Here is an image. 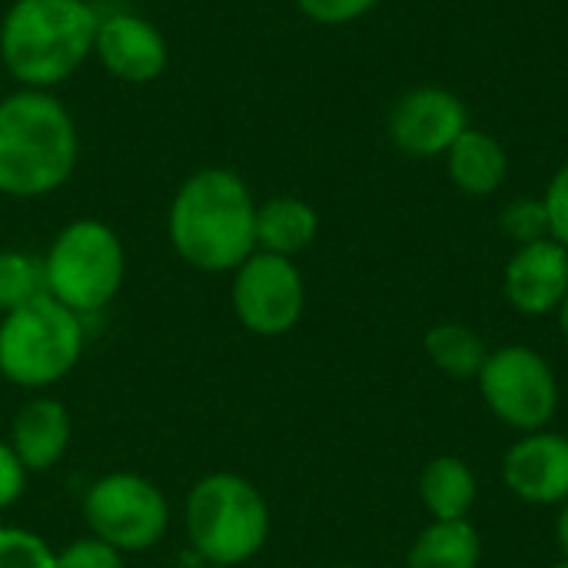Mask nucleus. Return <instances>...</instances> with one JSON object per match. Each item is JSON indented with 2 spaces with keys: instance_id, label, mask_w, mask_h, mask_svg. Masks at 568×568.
Here are the masks:
<instances>
[{
  "instance_id": "22",
  "label": "nucleus",
  "mask_w": 568,
  "mask_h": 568,
  "mask_svg": "<svg viewBox=\"0 0 568 568\" xmlns=\"http://www.w3.org/2000/svg\"><path fill=\"white\" fill-rule=\"evenodd\" d=\"M499 226L516 246L546 240L549 236V213H546L542 196H519V200L506 203L499 213Z\"/></svg>"
},
{
  "instance_id": "12",
  "label": "nucleus",
  "mask_w": 568,
  "mask_h": 568,
  "mask_svg": "<svg viewBox=\"0 0 568 568\" xmlns=\"http://www.w3.org/2000/svg\"><path fill=\"white\" fill-rule=\"evenodd\" d=\"M503 293L523 316L559 313L568 296V250L552 236L516 246L503 273Z\"/></svg>"
},
{
  "instance_id": "26",
  "label": "nucleus",
  "mask_w": 568,
  "mask_h": 568,
  "mask_svg": "<svg viewBox=\"0 0 568 568\" xmlns=\"http://www.w3.org/2000/svg\"><path fill=\"white\" fill-rule=\"evenodd\" d=\"M27 469L17 463L13 449L7 439H0V513H7L10 506H17L27 493Z\"/></svg>"
},
{
  "instance_id": "10",
  "label": "nucleus",
  "mask_w": 568,
  "mask_h": 568,
  "mask_svg": "<svg viewBox=\"0 0 568 568\" xmlns=\"http://www.w3.org/2000/svg\"><path fill=\"white\" fill-rule=\"evenodd\" d=\"M469 130L466 103L446 87H416L403 93L389 113V140L399 153L433 160Z\"/></svg>"
},
{
  "instance_id": "5",
  "label": "nucleus",
  "mask_w": 568,
  "mask_h": 568,
  "mask_svg": "<svg viewBox=\"0 0 568 568\" xmlns=\"http://www.w3.org/2000/svg\"><path fill=\"white\" fill-rule=\"evenodd\" d=\"M83 343V320L43 293L27 306L3 313L0 376L20 389L43 393L77 369Z\"/></svg>"
},
{
  "instance_id": "23",
  "label": "nucleus",
  "mask_w": 568,
  "mask_h": 568,
  "mask_svg": "<svg viewBox=\"0 0 568 568\" xmlns=\"http://www.w3.org/2000/svg\"><path fill=\"white\" fill-rule=\"evenodd\" d=\"M57 568H123V552L87 532L57 549Z\"/></svg>"
},
{
  "instance_id": "2",
  "label": "nucleus",
  "mask_w": 568,
  "mask_h": 568,
  "mask_svg": "<svg viewBox=\"0 0 568 568\" xmlns=\"http://www.w3.org/2000/svg\"><path fill=\"white\" fill-rule=\"evenodd\" d=\"M80 160L70 110L50 90H17L0 100V193L37 200L60 190Z\"/></svg>"
},
{
  "instance_id": "14",
  "label": "nucleus",
  "mask_w": 568,
  "mask_h": 568,
  "mask_svg": "<svg viewBox=\"0 0 568 568\" xmlns=\"http://www.w3.org/2000/svg\"><path fill=\"white\" fill-rule=\"evenodd\" d=\"M70 439H73V419L67 406L53 396H33L17 409L7 443L17 463L27 469V476H33V473L57 469L70 449Z\"/></svg>"
},
{
  "instance_id": "16",
  "label": "nucleus",
  "mask_w": 568,
  "mask_h": 568,
  "mask_svg": "<svg viewBox=\"0 0 568 568\" xmlns=\"http://www.w3.org/2000/svg\"><path fill=\"white\" fill-rule=\"evenodd\" d=\"M320 233L316 210L300 196H273L256 203V250L296 260Z\"/></svg>"
},
{
  "instance_id": "31",
  "label": "nucleus",
  "mask_w": 568,
  "mask_h": 568,
  "mask_svg": "<svg viewBox=\"0 0 568 568\" xmlns=\"http://www.w3.org/2000/svg\"><path fill=\"white\" fill-rule=\"evenodd\" d=\"M566 396H568V386H566Z\"/></svg>"
},
{
  "instance_id": "27",
  "label": "nucleus",
  "mask_w": 568,
  "mask_h": 568,
  "mask_svg": "<svg viewBox=\"0 0 568 568\" xmlns=\"http://www.w3.org/2000/svg\"><path fill=\"white\" fill-rule=\"evenodd\" d=\"M556 542L562 549V559H568V499L559 506V519H556Z\"/></svg>"
},
{
  "instance_id": "29",
  "label": "nucleus",
  "mask_w": 568,
  "mask_h": 568,
  "mask_svg": "<svg viewBox=\"0 0 568 568\" xmlns=\"http://www.w3.org/2000/svg\"><path fill=\"white\" fill-rule=\"evenodd\" d=\"M326 568H359V566H349V562H336V566H326Z\"/></svg>"
},
{
  "instance_id": "3",
  "label": "nucleus",
  "mask_w": 568,
  "mask_h": 568,
  "mask_svg": "<svg viewBox=\"0 0 568 568\" xmlns=\"http://www.w3.org/2000/svg\"><path fill=\"white\" fill-rule=\"evenodd\" d=\"M97 27L90 0H13L0 20V60L23 90H50L93 53Z\"/></svg>"
},
{
  "instance_id": "25",
  "label": "nucleus",
  "mask_w": 568,
  "mask_h": 568,
  "mask_svg": "<svg viewBox=\"0 0 568 568\" xmlns=\"http://www.w3.org/2000/svg\"><path fill=\"white\" fill-rule=\"evenodd\" d=\"M542 203L549 213V236L568 250V163L549 180Z\"/></svg>"
},
{
  "instance_id": "9",
  "label": "nucleus",
  "mask_w": 568,
  "mask_h": 568,
  "mask_svg": "<svg viewBox=\"0 0 568 568\" xmlns=\"http://www.w3.org/2000/svg\"><path fill=\"white\" fill-rule=\"evenodd\" d=\"M230 303L246 333L276 339L293 333L303 320L306 283L293 260L256 250L233 270Z\"/></svg>"
},
{
  "instance_id": "21",
  "label": "nucleus",
  "mask_w": 568,
  "mask_h": 568,
  "mask_svg": "<svg viewBox=\"0 0 568 568\" xmlns=\"http://www.w3.org/2000/svg\"><path fill=\"white\" fill-rule=\"evenodd\" d=\"M0 568H57V549L33 529L0 526Z\"/></svg>"
},
{
  "instance_id": "13",
  "label": "nucleus",
  "mask_w": 568,
  "mask_h": 568,
  "mask_svg": "<svg viewBox=\"0 0 568 568\" xmlns=\"http://www.w3.org/2000/svg\"><path fill=\"white\" fill-rule=\"evenodd\" d=\"M93 57L123 83H153L170 60L163 33L136 13H110L100 17Z\"/></svg>"
},
{
  "instance_id": "24",
  "label": "nucleus",
  "mask_w": 568,
  "mask_h": 568,
  "mask_svg": "<svg viewBox=\"0 0 568 568\" xmlns=\"http://www.w3.org/2000/svg\"><path fill=\"white\" fill-rule=\"evenodd\" d=\"M379 0H296V7L326 27H339V23H353L363 13H369Z\"/></svg>"
},
{
  "instance_id": "17",
  "label": "nucleus",
  "mask_w": 568,
  "mask_h": 568,
  "mask_svg": "<svg viewBox=\"0 0 568 568\" xmlns=\"http://www.w3.org/2000/svg\"><path fill=\"white\" fill-rule=\"evenodd\" d=\"M476 476L459 456H436L419 473V499L433 523L466 519L476 506Z\"/></svg>"
},
{
  "instance_id": "30",
  "label": "nucleus",
  "mask_w": 568,
  "mask_h": 568,
  "mask_svg": "<svg viewBox=\"0 0 568 568\" xmlns=\"http://www.w3.org/2000/svg\"><path fill=\"white\" fill-rule=\"evenodd\" d=\"M552 568H568V559H559V562H556Z\"/></svg>"
},
{
  "instance_id": "28",
  "label": "nucleus",
  "mask_w": 568,
  "mask_h": 568,
  "mask_svg": "<svg viewBox=\"0 0 568 568\" xmlns=\"http://www.w3.org/2000/svg\"><path fill=\"white\" fill-rule=\"evenodd\" d=\"M556 316H559V329H562V336H566V343H568V296L562 300V306H559V313H556Z\"/></svg>"
},
{
  "instance_id": "4",
  "label": "nucleus",
  "mask_w": 568,
  "mask_h": 568,
  "mask_svg": "<svg viewBox=\"0 0 568 568\" xmlns=\"http://www.w3.org/2000/svg\"><path fill=\"white\" fill-rule=\"evenodd\" d=\"M186 542L203 566L240 568L256 559L273 529L266 496L240 473H206L183 509Z\"/></svg>"
},
{
  "instance_id": "7",
  "label": "nucleus",
  "mask_w": 568,
  "mask_h": 568,
  "mask_svg": "<svg viewBox=\"0 0 568 568\" xmlns=\"http://www.w3.org/2000/svg\"><path fill=\"white\" fill-rule=\"evenodd\" d=\"M83 523L123 556L150 552L170 529V503L163 489L140 473H106L83 496Z\"/></svg>"
},
{
  "instance_id": "6",
  "label": "nucleus",
  "mask_w": 568,
  "mask_h": 568,
  "mask_svg": "<svg viewBox=\"0 0 568 568\" xmlns=\"http://www.w3.org/2000/svg\"><path fill=\"white\" fill-rule=\"evenodd\" d=\"M126 276V253L113 226L103 220L67 223L43 253L47 296L63 303L80 320L106 310Z\"/></svg>"
},
{
  "instance_id": "8",
  "label": "nucleus",
  "mask_w": 568,
  "mask_h": 568,
  "mask_svg": "<svg viewBox=\"0 0 568 568\" xmlns=\"http://www.w3.org/2000/svg\"><path fill=\"white\" fill-rule=\"evenodd\" d=\"M476 386L489 413L516 433L546 429L562 399L559 379L546 356L519 343L489 349Z\"/></svg>"
},
{
  "instance_id": "11",
  "label": "nucleus",
  "mask_w": 568,
  "mask_h": 568,
  "mask_svg": "<svg viewBox=\"0 0 568 568\" xmlns=\"http://www.w3.org/2000/svg\"><path fill=\"white\" fill-rule=\"evenodd\" d=\"M506 489L529 506H562L568 499V436L523 433L503 456Z\"/></svg>"
},
{
  "instance_id": "19",
  "label": "nucleus",
  "mask_w": 568,
  "mask_h": 568,
  "mask_svg": "<svg viewBox=\"0 0 568 568\" xmlns=\"http://www.w3.org/2000/svg\"><path fill=\"white\" fill-rule=\"evenodd\" d=\"M426 356L449 379H476L489 356V346L466 323H439L426 333Z\"/></svg>"
},
{
  "instance_id": "20",
  "label": "nucleus",
  "mask_w": 568,
  "mask_h": 568,
  "mask_svg": "<svg viewBox=\"0 0 568 568\" xmlns=\"http://www.w3.org/2000/svg\"><path fill=\"white\" fill-rule=\"evenodd\" d=\"M43 293V260L20 250H0V313H13Z\"/></svg>"
},
{
  "instance_id": "32",
  "label": "nucleus",
  "mask_w": 568,
  "mask_h": 568,
  "mask_svg": "<svg viewBox=\"0 0 568 568\" xmlns=\"http://www.w3.org/2000/svg\"><path fill=\"white\" fill-rule=\"evenodd\" d=\"M206 568H213V566H206Z\"/></svg>"
},
{
  "instance_id": "18",
  "label": "nucleus",
  "mask_w": 568,
  "mask_h": 568,
  "mask_svg": "<svg viewBox=\"0 0 568 568\" xmlns=\"http://www.w3.org/2000/svg\"><path fill=\"white\" fill-rule=\"evenodd\" d=\"M479 562L483 539L469 519L429 523L406 556L409 568H479Z\"/></svg>"
},
{
  "instance_id": "1",
  "label": "nucleus",
  "mask_w": 568,
  "mask_h": 568,
  "mask_svg": "<svg viewBox=\"0 0 568 568\" xmlns=\"http://www.w3.org/2000/svg\"><path fill=\"white\" fill-rule=\"evenodd\" d=\"M166 233L176 256L200 273H233L256 253V200L226 166L186 176L170 203Z\"/></svg>"
},
{
  "instance_id": "15",
  "label": "nucleus",
  "mask_w": 568,
  "mask_h": 568,
  "mask_svg": "<svg viewBox=\"0 0 568 568\" xmlns=\"http://www.w3.org/2000/svg\"><path fill=\"white\" fill-rule=\"evenodd\" d=\"M446 166H449V180L469 193V196H493L506 176H509V153L506 146L486 133L469 126L446 153Z\"/></svg>"
},
{
  "instance_id": "33",
  "label": "nucleus",
  "mask_w": 568,
  "mask_h": 568,
  "mask_svg": "<svg viewBox=\"0 0 568 568\" xmlns=\"http://www.w3.org/2000/svg\"><path fill=\"white\" fill-rule=\"evenodd\" d=\"M0 100H3V97H0Z\"/></svg>"
}]
</instances>
